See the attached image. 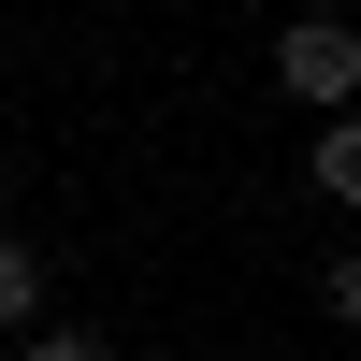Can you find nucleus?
Returning a JSON list of instances; mask_svg holds the SVG:
<instances>
[{
    "mask_svg": "<svg viewBox=\"0 0 361 361\" xmlns=\"http://www.w3.org/2000/svg\"><path fill=\"white\" fill-rule=\"evenodd\" d=\"M275 87H289L304 116H347V87H361V29H347V15H289V29H275Z\"/></svg>",
    "mask_w": 361,
    "mask_h": 361,
    "instance_id": "f257e3e1",
    "label": "nucleus"
},
{
    "mask_svg": "<svg viewBox=\"0 0 361 361\" xmlns=\"http://www.w3.org/2000/svg\"><path fill=\"white\" fill-rule=\"evenodd\" d=\"M318 202H361V116L318 130Z\"/></svg>",
    "mask_w": 361,
    "mask_h": 361,
    "instance_id": "f03ea898",
    "label": "nucleus"
},
{
    "mask_svg": "<svg viewBox=\"0 0 361 361\" xmlns=\"http://www.w3.org/2000/svg\"><path fill=\"white\" fill-rule=\"evenodd\" d=\"M0 318H44V260L29 246H0Z\"/></svg>",
    "mask_w": 361,
    "mask_h": 361,
    "instance_id": "7ed1b4c3",
    "label": "nucleus"
},
{
    "mask_svg": "<svg viewBox=\"0 0 361 361\" xmlns=\"http://www.w3.org/2000/svg\"><path fill=\"white\" fill-rule=\"evenodd\" d=\"M318 318H361V260H333V275H318Z\"/></svg>",
    "mask_w": 361,
    "mask_h": 361,
    "instance_id": "20e7f679",
    "label": "nucleus"
},
{
    "mask_svg": "<svg viewBox=\"0 0 361 361\" xmlns=\"http://www.w3.org/2000/svg\"><path fill=\"white\" fill-rule=\"evenodd\" d=\"M29 361H116L102 333H29Z\"/></svg>",
    "mask_w": 361,
    "mask_h": 361,
    "instance_id": "39448f33",
    "label": "nucleus"
}]
</instances>
